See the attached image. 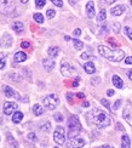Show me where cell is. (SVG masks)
Instances as JSON below:
<instances>
[{"mask_svg": "<svg viewBox=\"0 0 132 148\" xmlns=\"http://www.w3.org/2000/svg\"><path fill=\"white\" fill-rule=\"evenodd\" d=\"M89 118H90L91 123H93V124L98 127H107V126H109L111 123L110 116L99 108H93L89 113Z\"/></svg>", "mask_w": 132, "mask_h": 148, "instance_id": "6da1fadb", "label": "cell"}, {"mask_svg": "<svg viewBox=\"0 0 132 148\" xmlns=\"http://www.w3.org/2000/svg\"><path fill=\"white\" fill-rule=\"evenodd\" d=\"M98 52L101 56H103L104 58L113 61V62H120L125 58V52L122 50H110L109 47H107L104 45L98 46Z\"/></svg>", "mask_w": 132, "mask_h": 148, "instance_id": "7a4b0ae2", "label": "cell"}, {"mask_svg": "<svg viewBox=\"0 0 132 148\" xmlns=\"http://www.w3.org/2000/svg\"><path fill=\"white\" fill-rule=\"evenodd\" d=\"M81 131V124L77 115H72L68 120V137L73 138L77 137L79 132Z\"/></svg>", "mask_w": 132, "mask_h": 148, "instance_id": "3957f363", "label": "cell"}, {"mask_svg": "<svg viewBox=\"0 0 132 148\" xmlns=\"http://www.w3.org/2000/svg\"><path fill=\"white\" fill-rule=\"evenodd\" d=\"M44 106H45L47 109L50 110H53L57 108V106L60 104V98L57 97V95H55V94H51V95H47L45 98H44Z\"/></svg>", "mask_w": 132, "mask_h": 148, "instance_id": "277c9868", "label": "cell"}, {"mask_svg": "<svg viewBox=\"0 0 132 148\" xmlns=\"http://www.w3.org/2000/svg\"><path fill=\"white\" fill-rule=\"evenodd\" d=\"M16 8L14 0H0V12L4 15H11Z\"/></svg>", "mask_w": 132, "mask_h": 148, "instance_id": "5b68a950", "label": "cell"}, {"mask_svg": "<svg viewBox=\"0 0 132 148\" xmlns=\"http://www.w3.org/2000/svg\"><path fill=\"white\" fill-rule=\"evenodd\" d=\"M53 140L57 145H63L66 141V134H64V129L62 126H57L53 134Z\"/></svg>", "mask_w": 132, "mask_h": 148, "instance_id": "8992f818", "label": "cell"}, {"mask_svg": "<svg viewBox=\"0 0 132 148\" xmlns=\"http://www.w3.org/2000/svg\"><path fill=\"white\" fill-rule=\"evenodd\" d=\"M61 73H62V75L63 77H70L72 74L77 73V69H75L72 64H69L68 62L63 61L62 64H61Z\"/></svg>", "mask_w": 132, "mask_h": 148, "instance_id": "52a82bcc", "label": "cell"}, {"mask_svg": "<svg viewBox=\"0 0 132 148\" xmlns=\"http://www.w3.org/2000/svg\"><path fill=\"white\" fill-rule=\"evenodd\" d=\"M122 116H124V119L127 121V124L130 126H132V104H131V102L126 103V107L124 108V112H122Z\"/></svg>", "mask_w": 132, "mask_h": 148, "instance_id": "ba28073f", "label": "cell"}, {"mask_svg": "<svg viewBox=\"0 0 132 148\" xmlns=\"http://www.w3.org/2000/svg\"><path fill=\"white\" fill-rule=\"evenodd\" d=\"M84 146H85V141L83 138H79V137L69 138L68 143H67V148H81Z\"/></svg>", "mask_w": 132, "mask_h": 148, "instance_id": "9c48e42d", "label": "cell"}, {"mask_svg": "<svg viewBox=\"0 0 132 148\" xmlns=\"http://www.w3.org/2000/svg\"><path fill=\"white\" fill-rule=\"evenodd\" d=\"M18 108L16 102H5L4 103V113L6 115H11L16 112V109Z\"/></svg>", "mask_w": 132, "mask_h": 148, "instance_id": "30bf717a", "label": "cell"}, {"mask_svg": "<svg viewBox=\"0 0 132 148\" xmlns=\"http://www.w3.org/2000/svg\"><path fill=\"white\" fill-rule=\"evenodd\" d=\"M4 94H5L6 97H14V98H16V100H21V96L18 95L15 90H12L10 86H8V85L4 86Z\"/></svg>", "mask_w": 132, "mask_h": 148, "instance_id": "8fae6325", "label": "cell"}, {"mask_svg": "<svg viewBox=\"0 0 132 148\" xmlns=\"http://www.w3.org/2000/svg\"><path fill=\"white\" fill-rule=\"evenodd\" d=\"M42 67L47 72H51L53 69V67H55V61L52 58H45L42 61Z\"/></svg>", "mask_w": 132, "mask_h": 148, "instance_id": "7c38bea8", "label": "cell"}, {"mask_svg": "<svg viewBox=\"0 0 132 148\" xmlns=\"http://www.w3.org/2000/svg\"><path fill=\"white\" fill-rule=\"evenodd\" d=\"M86 14L89 18H93L95 17V4L93 1H89L86 5Z\"/></svg>", "mask_w": 132, "mask_h": 148, "instance_id": "4fadbf2b", "label": "cell"}, {"mask_svg": "<svg viewBox=\"0 0 132 148\" xmlns=\"http://www.w3.org/2000/svg\"><path fill=\"white\" fill-rule=\"evenodd\" d=\"M124 11H125V6L124 5H118V6H115V8H113L110 10V14L113 16H120V15L124 14Z\"/></svg>", "mask_w": 132, "mask_h": 148, "instance_id": "5bb4252c", "label": "cell"}, {"mask_svg": "<svg viewBox=\"0 0 132 148\" xmlns=\"http://www.w3.org/2000/svg\"><path fill=\"white\" fill-rule=\"evenodd\" d=\"M47 53H49V56L51 57V58H56L58 56V53H60V47L57 46H51L47 50Z\"/></svg>", "mask_w": 132, "mask_h": 148, "instance_id": "9a60e30c", "label": "cell"}, {"mask_svg": "<svg viewBox=\"0 0 132 148\" xmlns=\"http://www.w3.org/2000/svg\"><path fill=\"white\" fill-rule=\"evenodd\" d=\"M113 85H114L115 88L122 89V88H124V82H122V79L119 77V75H114V77H113Z\"/></svg>", "mask_w": 132, "mask_h": 148, "instance_id": "2e32d148", "label": "cell"}, {"mask_svg": "<svg viewBox=\"0 0 132 148\" xmlns=\"http://www.w3.org/2000/svg\"><path fill=\"white\" fill-rule=\"evenodd\" d=\"M84 69H85V72L87 74H93L96 72V67L92 62H87V63L84 64Z\"/></svg>", "mask_w": 132, "mask_h": 148, "instance_id": "e0dca14e", "label": "cell"}, {"mask_svg": "<svg viewBox=\"0 0 132 148\" xmlns=\"http://www.w3.org/2000/svg\"><path fill=\"white\" fill-rule=\"evenodd\" d=\"M14 58H15L16 62H24V61L27 60V55L24 52H22V51H18V52L15 53Z\"/></svg>", "mask_w": 132, "mask_h": 148, "instance_id": "ac0fdd59", "label": "cell"}, {"mask_svg": "<svg viewBox=\"0 0 132 148\" xmlns=\"http://www.w3.org/2000/svg\"><path fill=\"white\" fill-rule=\"evenodd\" d=\"M11 27H12V29H14L16 33H21L23 30V23L21 21H16V22L12 23Z\"/></svg>", "mask_w": 132, "mask_h": 148, "instance_id": "d6986e66", "label": "cell"}, {"mask_svg": "<svg viewBox=\"0 0 132 148\" xmlns=\"http://www.w3.org/2000/svg\"><path fill=\"white\" fill-rule=\"evenodd\" d=\"M22 119H23V113L22 112H15L14 114H12V123H15V124L21 123Z\"/></svg>", "mask_w": 132, "mask_h": 148, "instance_id": "ffe728a7", "label": "cell"}, {"mask_svg": "<svg viewBox=\"0 0 132 148\" xmlns=\"http://www.w3.org/2000/svg\"><path fill=\"white\" fill-rule=\"evenodd\" d=\"M131 147V141L127 135H124L121 137V148H130Z\"/></svg>", "mask_w": 132, "mask_h": 148, "instance_id": "44dd1931", "label": "cell"}, {"mask_svg": "<svg viewBox=\"0 0 132 148\" xmlns=\"http://www.w3.org/2000/svg\"><path fill=\"white\" fill-rule=\"evenodd\" d=\"M6 138H8V142L14 147V148H18V143H17V141L14 138V136H12L11 134H8L6 135Z\"/></svg>", "mask_w": 132, "mask_h": 148, "instance_id": "7402d4cb", "label": "cell"}, {"mask_svg": "<svg viewBox=\"0 0 132 148\" xmlns=\"http://www.w3.org/2000/svg\"><path fill=\"white\" fill-rule=\"evenodd\" d=\"M33 113L39 116V115H41L44 113V108L40 106V104H34L33 106Z\"/></svg>", "mask_w": 132, "mask_h": 148, "instance_id": "603a6c76", "label": "cell"}, {"mask_svg": "<svg viewBox=\"0 0 132 148\" xmlns=\"http://www.w3.org/2000/svg\"><path fill=\"white\" fill-rule=\"evenodd\" d=\"M105 18H107V11L105 10H101L98 16H97V21L98 22H104Z\"/></svg>", "mask_w": 132, "mask_h": 148, "instance_id": "cb8c5ba5", "label": "cell"}, {"mask_svg": "<svg viewBox=\"0 0 132 148\" xmlns=\"http://www.w3.org/2000/svg\"><path fill=\"white\" fill-rule=\"evenodd\" d=\"M6 56H8V53L6 52H0V69H3L5 67V63H6Z\"/></svg>", "mask_w": 132, "mask_h": 148, "instance_id": "d4e9b609", "label": "cell"}, {"mask_svg": "<svg viewBox=\"0 0 132 148\" xmlns=\"http://www.w3.org/2000/svg\"><path fill=\"white\" fill-rule=\"evenodd\" d=\"M73 44H74V47L77 49V50H81V49L84 47L83 41H80L79 39H73Z\"/></svg>", "mask_w": 132, "mask_h": 148, "instance_id": "484cf974", "label": "cell"}, {"mask_svg": "<svg viewBox=\"0 0 132 148\" xmlns=\"http://www.w3.org/2000/svg\"><path fill=\"white\" fill-rule=\"evenodd\" d=\"M33 18H34V21L36 22V23H44V16L41 15V14H34V16H33Z\"/></svg>", "mask_w": 132, "mask_h": 148, "instance_id": "4316f807", "label": "cell"}, {"mask_svg": "<svg viewBox=\"0 0 132 148\" xmlns=\"http://www.w3.org/2000/svg\"><path fill=\"white\" fill-rule=\"evenodd\" d=\"M27 138H28V141H30V142H36L38 141V137H36V135L34 132H29L27 135Z\"/></svg>", "mask_w": 132, "mask_h": 148, "instance_id": "83f0119b", "label": "cell"}, {"mask_svg": "<svg viewBox=\"0 0 132 148\" xmlns=\"http://www.w3.org/2000/svg\"><path fill=\"white\" fill-rule=\"evenodd\" d=\"M40 129H41V131H46V132L50 131V130H51V124H50V121H46Z\"/></svg>", "mask_w": 132, "mask_h": 148, "instance_id": "f1b7e54d", "label": "cell"}, {"mask_svg": "<svg viewBox=\"0 0 132 148\" xmlns=\"http://www.w3.org/2000/svg\"><path fill=\"white\" fill-rule=\"evenodd\" d=\"M9 77H10V79L15 80V82H20L21 80V75H18V74H16V73H10Z\"/></svg>", "mask_w": 132, "mask_h": 148, "instance_id": "f546056e", "label": "cell"}, {"mask_svg": "<svg viewBox=\"0 0 132 148\" xmlns=\"http://www.w3.org/2000/svg\"><path fill=\"white\" fill-rule=\"evenodd\" d=\"M120 28H121V26H120V23H118V22H115V23H113V30H114L115 33H120Z\"/></svg>", "mask_w": 132, "mask_h": 148, "instance_id": "4dcf8cb0", "label": "cell"}, {"mask_svg": "<svg viewBox=\"0 0 132 148\" xmlns=\"http://www.w3.org/2000/svg\"><path fill=\"white\" fill-rule=\"evenodd\" d=\"M124 30H125V34H126V35L129 36V38L132 40V29H131L130 27H125V28H124Z\"/></svg>", "mask_w": 132, "mask_h": 148, "instance_id": "1f68e13d", "label": "cell"}, {"mask_svg": "<svg viewBox=\"0 0 132 148\" xmlns=\"http://www.w3.org/2000/svg\"><path fill=\"white\" fill-rule=\"evenodd\" d=\"M45 4H46V0H35L36 8H42V6H45Z\"/></svg>", "mask_w": 132, "mask_h": 148, "instance_id": "d6a6232c", "label": "cell"}, {"mask_svg": "<svg viewBox=\"0 0 132 148\" xmlns=\"http://www.w3.org/2000/svg\"><path fill=\"white\" fill-rule=\"evenodd\" d=\"M53 118H55V120H56V121H58V123L63 121V115H62L61 113H56V114L53 115Z\"/></svg>", "mask_w": 132, "mask_h": 148, "instance_id": "836d02e7", "label": "cell"}, {"mask_svg": "<svg viewBox=\"0 0 132 148\" xmlns=\"http://www.w3.org/2000/svg\"><path fill=\"white\" fill-rule=\"evenodd\" d=\"M55 15H56V12H55V10H52V9H49L47 12H46V16H47L49 18H53Z\"/></svg>", "mask_w": 132, "mask_h": 148, "instance_id": "e575fe53", "label": "cell"}, {"mask_svg": "<svg viewBox=\"0 0 132 148\" xmlns=\"http://www.w3.org/2000/svg\"><path fill=\"white\" fill-rule=\"evenodd\" d=\"M80 58H81V60H93L95 57H93V56H91V55H89L87 52H85V53H83V55H81V57H80Z\"/></svg>", "mask_w": 132, "mask_h": 148, "instance_id": "d590c367", "label": "cell"}, {"mask_svg": "<svg viewBox=\"0 0 132 148\" xmlns=\"http://www.w3.org/2000/svg\"><path fill=\"white\" fill-rule=\"evenodd\" d=\"M51 3L56 6H58V8H62L63 6V3H62V0H51Z\"/></svg>", "mask_w": 132, "mask_h": 148, "instance_id": "8d00e7d4", "label": "cell"}, {"mask_svg": "<svg viewBox=\"0 0 132 148\" xmlns=\"http://www.w3.org/2000/svg\"><path fill=\"white\" fill-rule=\"evenodd\" d=\"M101 103H102V104H103V106H104V107H107V108H108V109H110V103H109L108 101H107V100H105V98H102V100H101Z\"/></svg>", "mask_w": 132, "mask_h": 148, "instance_id": "74e56055", "label": "cell"}, {"mask_svg": "<svg viewBox=\"0 0 132 148\" xmlns=\"http://www.w3.org/2000/svg\"><path fill=\"white\" fill-rule=\"evenodd\" d=\"M108 42H109V44H110L113 47H118V44H116V41L114 40V38H109V39H108Z\"/></svg>", "mask_w": 132, "mask_h": 148, "instance_id": "f35d334b", "label": "cell"}, {"mask_svg": "<svg viewBox=\"0 0 132 148\" xmlns=\"http://www.w3.org/2000/svg\"><path fill=\"white\" fill-rule=\"evenodd\" d=\"M120 104H121V101H120V100H118V101L114 103V106H113V110L119 109V107H120Z\"/></svg>", "mask_w": 132, "mask_h": 148, "instance_id": "ab89813d", "label": "cell"}, {"mask_svg": "<svg viewBox=\"0 0 132 148\" xmlns=\"http://www.w3.org/2000/svg\"><path fill=\"white\" fill-rule=\"evenodd\" d=\"M21 46H22L23 49H30V42H28V41H23L22 44H21Z\"/></svg>", "mask_w": 132, "mask_h": 148, "instance_id": "60d3db41", "label": "cell"}, {"mask_svg": "<svg viewBox=\"0 0 132 148\" xmlns=\"http://www.w3.org/2000/svg\"><path fill=\"white\" fill-rule=\"evenodd\" d=\"M101 83V79L99 78H93L92 80H91V84L92 85H97V84H99Z\"/></svg>", "mask_w": 132, "mask_h": 148, "instance_id": "b9f144b4", "label": "cell"}, {"mask_svg": "<svg viewBox=\"0 0 132 148\" xmlns=\"http://www.w3.org/2000/svg\"><path fill=\"white\" fill-rule=\"evenodd\" d=\"M67 100L70 103L73 102V94H72V92H68V94H67Z\"/></svg>", "mask_w": 132, "mask_h": 148, "instance_id": "7bdbcfd3", "label": "cell"}, {"mask_svg": "<svg viewBox=\"0 0 132 148\" xmlns=\"http://www.w3.org/2000/svg\"><path fill=\"white\" fill-rule=\"evenodd\" d=\"M125 63L126 64H132V56H129L127 58H125Z\"/></svg>", "mask_w": 132, "mask_h": 148, "instance_id": "ee69618b", "label": "cell"}, {"mask_svg": "<svg viewBox=\"0 0 132 148\" xmlns=\"http://www.w3.org/2000/svg\"><path fill=\"white\" fill-rule=\"evenodd\" d=\"M80 34H81V29L77 28V29H75V30H74V35H75V36H79Z\"/></svg>", "mask_w": 132, "mask_h": 148, "instance_id": "f6af8a7d", "label": "cell"}, {"mask_svg": "<svg viewBox=\"0 0 132 148\" xmlns=\"http://www.w3.org/2000/svg\"><path fill=\"white\" fill-rule=\"evenodd\" d=\"M77 97L80 98V100H83V98H85V95L83 94V92H78V94H77Z\"/></svg>", "mask_w": 132, "mask_h": 148, "instance_id": "bcb514c9", "label": "cell"}, {"mask_svg": "<svg viewBox=\"0 0 132 148\" xmlns=\"http://www.w3.org/2000/svg\"><path fill=\"white\" fill-rule=\"evenodd\" d=\"M79 82H80V78H77V79H75V82L73 83V86H74V88H77V86L79 85Z\"/></svg>", "mask_w": 132, "mask_h": 148, "instance_id": "7dc6e473", "label": "cell"}, {"mask_svg": "<svg viewBox=\"0 0 132 148\" xmlns=\"http://www.w3.org/2000/svg\"><path fill=\"white\" fill-rule=\"evenodd\" d=\"M116 129H118V130H121V131H124V130H125V129L122 127V125L120 124V123H118V124H116Z\"/></svg>", "mask_w": 132, "mask_h": 148, "instance_id": "c3c4849f", "label": "cell"}, {"mask_svg": "<svg viewBox=\"0 0 132 148\" xmlns=\"http://www.w3.org/2000/svg\"><path fill=\"white\" fill-rule=\"evenodd\" d=\"M103 1L105 3V4H108V5H110V4H113V3H115L116 0H103Z\"/></svg>", "mask_w": 132, "mask_h": 148, "instance_id": "681fc988", "label": "cell"}, {"mask_svg": "<svg viewBox=\"0 0 132 148\" xmlns=\"http://www.w3.org/2000/svg\"><path fill=\"white\" fill-rule=\"evenodd\" d=\"M107 95H108V96H113V95H114V90H108V91H107Z\"/></svg>", "mask_w": 132, "mask_h": 148, "instance_id": "f907efd6", "label": "cell"}, {"mask_svg": "<svg viewBox=\"0 0 132 148\" xmlns=\"http://www.w3.org/2000/svg\"><path fill=\"white\" fill-rule=\"evenodd\" d=\"M127 77L130 78V80H132V69H131V71L127 73Z\"/></svg>", "mask_w": 132, "mask_h": 148, "instance_id": "816d5d0a", "label": "cell"}, {"mask_svg": "<svg viewBox=\"0 0 132 148\" xmlns=\"http://www.w3.org/2000/svg\"><path fill=\"white\" fill-rule=\"evenodd\" d=\"M102 33H107V26H103L102 27Z\"/></svg>", "mask_w": 132, "mask_h": 148, "instance_id": "f5cc1de1", "label": "cell"}, {"mask_svg": "<svg viewBox=\"0 0 132 148\" xmlns=\"http://www.w3.org/2000/svg\"><path fill=\"white\" fill-rule=\"evenodd\" d=\"M102 148H114L113 146H109V145H104V146H102Z\"/></svg>", "mask_w": 132, "mask_h": 148, "instance_id": "db71d44e", "label": "cell"}, {"mask_svg": "<svg viewBox=\"0 0 132 148\" xmlns=\"http://www.w3.org/2000/svg\"><path fill=\"white\" fill-rule=\"evenodd\" d=\"M83 106H84V107H89V106H90V103H89V102H84Z\"/></svg>", "mask_w": 132, "mask_h": 148, "instance_id": "11a10c76", "label": "cell"}, {"mask_svg": "<svg viewBox=\"0 0 132 148\" xmlns=\"http://www.w3.org/2000/svg\"><path fill=\"white\" fill-rule=\"evenodd\" d=\"M64 39H66L67 41H69V40H70V38H69V36H64Z\"/></svg>", "mask_w": 132, "mask_h": 148, "instance_id": "9f6ffc18", "label": "cell"}, {"mask_svg": "<svg viewBox=\"0 0 132 148\" xmlns=\"http://www.w3.org/2000/svg\"><path fill=\"white\" fill-rule=\"evenodd\" d=\"M21 1H22L23 4H27V3H28V0H21Z\"/></svg>", "mask_w": 132, "mask_h": 148, "instance_id": "6f0895ef", "label": "cell"}, {"mask_svg": "<svg viewBox=\"0 0 132 148\" xmlns=\"http://www.w3.org/2000/svg\"><path fill=\"white\" fill-rule=\"evenodd\" d=\"M70 1V4H75V0H69Z\"/></svg>", "mask_w": 132, "mask_h": 148, "instance_id": "680465c9", "label": "cell"}, {"mask_svg": "<svg viewBox=\"0 0 132 148\" xmlns=\"http://www.w3.org/2000/svg\"><path fill=\"white\" fill-rule=\"evenodd\" d=\"M53 148H60V147H53Z\"/></svg>", "mask_w": 132, "mask_h": 148, "instance_id": "91938a15", "label": "cell"}, {"mask_svg": "<svg viewBox=\"0 0 132 148\" xmlns=\"http://www.w3.org/2000/svg\"><path fill=\"white\" fill-rule=\"evenodd\" d=\"M131 5H132V0H131Z\"/></svg>", "mask_w": 132, "mask_h": 148, "instance_id": "94428289", "label": "cell"}]
</instances>
